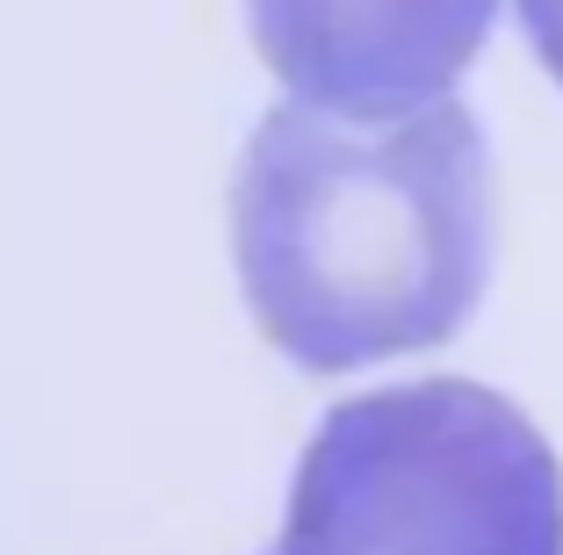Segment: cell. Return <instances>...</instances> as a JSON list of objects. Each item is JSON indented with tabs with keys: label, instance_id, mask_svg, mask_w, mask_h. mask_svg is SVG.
I'll use <instances>...</instances> for the list:
<instances>
[{
	"label": "cell",
	"instance_id": "cell-1",
	"mask_svg": "<svg viewBox=\"0 0 563 555\" xmlns=\"http://www.w3.org/2000/svg\"><path fill=\"white\" fill-rule=\"evenodd\" d=\"M232 260L253 325L311 376L455 340L492 281V152L463 101L347 123L261 115L232 180Z\"/></svg>",
	"mask_w": 563,
	"mask_h": 555
},
{
	"label": "cell",
	"instance_id": "cell-2",
	"mask_svg": "<svg viewBox=\"0 0 563 555\" xmlns=\"http://www.w3.org/2000/svg\"><path fill=\"white\" fill-rule=\"evenodd\" d=\"M275 555H563V469L484 382H398L325 411Z\"/></svg>",
	"mask_w": 563,
	"mask_h": 555
},
{
	"label": "cell",
	"instance_id": "cell-3",
	"mask_svg": "<svg viewBox=\"0 0 563 555\" xmlns=\"http://www.w3.org/2000/svg\"><path fill=\"white\" fill-rule=\"evenodd\" d=\"M253 44L289 101L347 123H398L470 73L498 0H246Z\"/></svg>",
	"mask_w": 563,
	"mask_h": 555
},
{
	"label": "cell",
	"instance_id": "cell-4",
	"mask_svg": "<svg viewBox=\"0 0 563 555\" xmlns=\"http://www.w3.org/2000/svg\"><path fill=\"white\" fill-rule=\"evenodd\" d=\"M514 15H520V30H528L534 58L549 66V80L563 87V0H514Z\"/></svg>",
	"mask_w": 563,
	"mask_h": 555
}]
</instances>
